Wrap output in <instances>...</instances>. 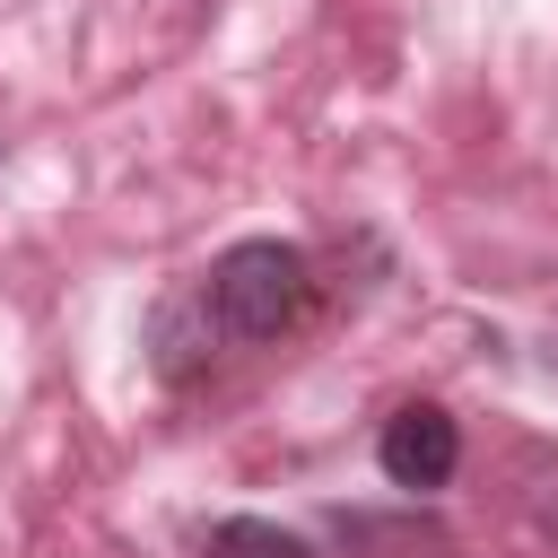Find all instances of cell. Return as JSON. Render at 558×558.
Segmentation results:
<instances>
[{"mask_svg": "<svg viewBox=\"0 0 558 558\" xmlns=\"http://www.w3.org/2000/svg\"><path fill=\"white\" fill-rule=\"evenodd\" d=\"M192 296H201V314H209L218 340H279L314 305V262L296 244H279V235H244V244H227L201 270Z\"/></svg>", "mask_w": 558, "mask_h": 558, "instance_id": "cell-1", "label": "cell"}, {"mask_svg": "<svg viewBox=\"0 0 558 558\" xmlns=\"http://www.w3.org/2000/svg\"><path fill=\"white\" fill-rule=\"evenodd\" d=\"M375 462H384L392 488L427 497V488L453 480V462H462V427H453L436 401H401V410L384 418V436H375Z\"/></svg>", "mask_w": 558, "mask_h": 558, "instance_id": "cell-2", "label": "cell"}, {"mask_svg": "<svg viewBox=\"0 0 558 558\" xmlns=\"http://www.w3.org/2000/svg\"><path fill=\"white\" fill-rule=\"evenodd\" d=\"M201 558H314V541L270 523V514H227L201 532Z\"/></svg>", "mask_w": 558, "mask_h": 558, "instance_id": "cell-3", "label": "cell"}, {"mask_svg": "<svg viewBox=\"0 0 558 558\" xmlns=\"http://www.w3.org/2000/svg\"><path fill=\"white\" fill-rule=\"evenodd\" d=\"M340 541H349V549H384V558H445V532H436V523H418V514H401V523L349 514V523H340Z\"/></svg>", "mask_w": 558, "mask_h": 558, "instance_id": "cell-4", "label": "cell"}, {"mask_svg": "<svg viewBox=\"0 0 558 558\" xmlns=\"http://www.w3.org/2000/svg\"><path fill=\"white\" fill-rule=\"evenodd\" d=\"M532 523H541V532L558 541V462H549V471L532 480Z\"/></svg>", "mask_w": 558, "mask_h": 558, "instance_id": "cell-5", "label": "cell"}]
</instances>
